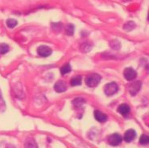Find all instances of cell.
Here are the masks:
<instances>
[{"instance_id": "cell-1", "label": "cell", "mask_w": 149, "mask_h": 148, "mask_svg": "<svg viewBox=\"0 0 149 148\" xmlns=\"http://www.w3.org/2000/svg\"><path fill=\"white\" fill-rule=\"evenodd\" d=\"M101 81V76L97 74V73H92L89 76H87L86 79V84L89 87L91 88H94L100 83Z\"/></svg>"}, {"instance_id": "cell-2", "label": "cell", "mask_w": 149, "mask_h": 148, "mask_svg": "<svg viewBox=\"0 0 149 148\" xmlns=\"http://www.w3.org/2000/svg\"><path fill=\"white\" fill-rule=\"evenodd\" d=\"M118 85L115 82H111L107 84L104 87V92L106 95L107 96H112L118 92Z\"/></svg>"}, {"instance_id": "cell-3", "label": "cell", "mask_w": 149, "mask_h": 148, "mask_svg": "<svg viewBox=\"0 0 149 148\" xmlns=\"http://www.w3.org/2000/svg\"><path fill=\"white\" fill-rule=\"evenodd\" d=\"M108 143L111 146H114V147H116V146H118L122 142V138L121 135L118 134H111L109 137H108Z\"/></svg>"}, {"instance_id": "cell-4", "label": "cell", "mask_w": 149, "mask_h": 148, "mask_svg": "<svg viewBox=\"0 0 149 148\" xmlns=\"http://www.w3.org/2000/svg\"><path fill=\"white\" fill-rule=\"evenodd\" d=\"M37 53L42 57H48L52 54V49L46 45H41L37 48Z\"/></svg>"}, {"instance_id": "cell-5", "label": "cell", "mask_w": 149, "mask_h": 148, "mask_svg": "<svg viewBox=\"0 0 149 148\" xmlns=\"http://www.w3.org/2000/svg\"><path fill=\"white\" fill-rule=\"evenodd\" d=\"M123 75H124L125 79L131 81L135 79V77L137 76V72H135V69H133L132 68H127L123 72Z\"/></svg>"}, {"instance_id": "cell-6", "label": "cell", "mask_w": 149, "mask_h": 148, "mask_svg": "<svg viewBox=\"0 0 149 148\" xmlns=\"http://www.w3.org/2000/svg\"><path fill=\"white\" fill-rule=\"evenodd\" d=\"M140 88H141V82L139 81H135V82L132 83V85H130V87H129V92H130V93L132 95L135 96V94L140 90Z\"/></svg>"}, {"instance_id": "cell-7", "label": "cell", "mask_w": 149, "mask_h": 148, "mask_svg": "<svg viewBox=\"0 0 149 148\" xmlns=\"http://www.w3.org/2000/svg\"><path fill=\"white\" fill-rule=\"evenodd\" d=\"M136 137V133L134 130L132 129H130L128 131H126V133L124 134V140L127 142H131L132 141H133L134 139Z\"/></svg>"}, {"instance_id": "cell-8", "label": "cell", "mask_w": 149, "mask_h": 148, "mask_svg": "<svg viewBox=\"0 0 149 148\" xmlns=\"http://www.w3.org/2000/svg\"><path fill=\"white\" fill-rule=\"evenodd\" d=\"M54 90L57 93H63L67 90V85H66L65 82H64L63 81H59L56 83L54 85Z\"/></svg>"}, {"instance_id": "cell-9", "label": "cell", "mask_w": 149, "mask_h": 148, "mask_svg": "<svg viewBox=\"0 0 149 148\" xmlns=\"http://www.w3.org/2000/svg\"><path fill=\"white\" fill-rule=\"evenodd\" d=\"M94 117L99 122H105L107 120V116L105 114H103L102 112L99 111V110H95L94 111Z\"/></svg>"}, {"instance_id": "cell-10", "label": "cell", "mask_w": 149, "mask_h": 148, "mask_svg": "<svg viewBox=\"0 0 149 148\" xmlns=\"http://www.w3.org/2000/svg\"><path fill=\"white\" fill-rule=\"evenodd\" d=\"M118 112L123 116H126L130 113V106L127 104H121L118 108Z\"/></svg>"}, {"instance_id": "cell-11", "label": "cell", "mask_w": 149, "mask_h": 148, "mask_svg": "<svg viewBox=\"0 0 149 148\" xmlns=\"http://www.w3.org/2000/svg\"><path fill=\"white\" fill-rule=\"evenodd\" d=\"M24 148H38V147L33 138H28L25 142Z\"/></svg>"}, {"instance_id": "cell-12", "label": "cell", "mask_w": 149, "mask_h": 148, "mask_svg": "<svg viewBox=\"0 0 149 148\" xmlns=\"http://www.w3.org/2000/svg\"><path fill=\"white\" fill-rule=\"evenodd\" d=\"M70 85L72 86H77L81 85V76H75L72 77V79L70 81Z\"/></svg>"}, {"instance_id": "cell-13", "label": "cell", "mask_w": 149, "mask_h": 148, "mask_svg": "<svg viewBox=\"0 0 149 148\" xmlns=\"http://www.w3.org/2000/svg\"><path fill=\"white\" fill-rule=\"evenodd\" d=\"M70 71H71V66L70 64H65L61 68V73L62 75H65L67 73H69Z\"/></svg>"}, {"instance_id": "cell-14", "label": "cell", "mask_w": 149, "mask_h": 148, "mask_svg": "<svg viewBox=\"0 0 149 148\" xmlns=\"http://www.w3.org/2000/svg\"><path fill=\"white\" fill-rule=\"evenodd\" d=\"M9 50H10V48L7 44H4V43L0 44V54H6L7 52H9Z\"/></svg>"}, {"instance_id": "cell-15", "label": "cell", "mask_w": 149, "mask_h": 148, "mask_svg": "<svg viewBox=\"0 0 149 148\" xmlns=\"http://www.w3.org/2000/svg\"><path fill=\"white\" fill-rule=\"evenodd\" d=\"M17 24V20H15V19H8L7 20V25L9 28H14Z\"/></svg>"}, {"instance_id": "cell-16", "label": "cell", "mask_w": 149, "mask_h": 148, "mask_svg": "<svg viewBox=\"0 0 149 148\" xmlns=\"http://www.w3.org/2000/svg\"><path fill=\"white\" fill-rule=\"evenodd\" d=\"M135 28V23H134V22H132V21L127 22V23L124 25V27H123L124 30H126V31H132V30H133Z\"/></svg>"}, {"instance_id": "cell-17", "label": "cell", "mask_w": 149, "mask_h": 148, "mask_svg": "<svg viewBox=\"0 0 149 148\" xmlns=\"http://www.w3.org/2000/svg\"><path fill=\"white\" fill-rule=\"evenodd\" d=\"M149 138L147 134H142L141 137L139 138V143L142 145H147L148 144Z\"/></svg>"}, {"instance_id": "cell-18", "label": "cell", "mask_w": 149, "mask_h": 148, "mask_svg": "<svg viewBox=\"0 0 149 148\" xmlns=\"http://www.w3.org/2000/svg\"><path fill=\"white\" fill-rule=\"evenodd\" d=\"M84 102H85V101L82 98H77L74 101H73V104H74V106L76 107L81 106Z\"/></svg>"}, {"instance_id": "cell-19", "label": "cell", "mask_w": 149, "mask_h": 148, "mask_svg": "<svg viewBox=\"0 0 149 148\" xmlns=\"http://www.w3.org/2000/svg\"><path fill=\"white\" fill-rule=\"evenodd\" d=\"M66 31H67V34L70 35H73V31H74V26L73 24H69L67 26V29H66Z\"/></svg>"}, {"instance_id": "cell-20", "label": "cell", "mask_w": 149, "mask_h": 148, "mask_svg": "<svg viewBox=\"0 0 149 148\" xmlns=\"http://www.w3.org/2000/svg\"><path fill=\"white\" fill-rule=\"evenodd\" d=\"M111 47L114 49H118V48H120V44H119V42L118 41H112L111 42Z\"/></svg>"}, {"instance_id": "cell-21", "label": "cell", "mask_w": 149, "mask_h": 148, "mask_svg": "<svg viewBox=\"0 0 149 148\" xmlns=\"http://www.w3.org/2000/svg\"><path fill=\"white\" fill-rule=\"evenodd\" d=\"M5 148H15V147L13 145H10H10H7V147H5Z\"/></svg>"}]
</instances>
